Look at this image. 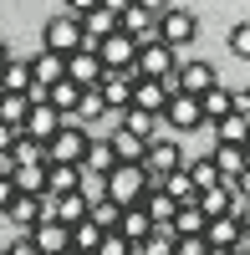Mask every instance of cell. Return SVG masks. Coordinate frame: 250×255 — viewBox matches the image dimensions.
I'll list each match as a JSON object with an SVG mask.
<instances>
[{"mask_svg": "<svg viewBox=\"0 0 250 255\" xmlns=\"http://www.w3.org/2000/svg\"><path fill=\"white\" fill-rule=\"evenodd\" d=\"M82 189V168H72V163H46V194L51 199H67V194H77Z\"/></svg>", "mask_w": 250, "mask_h": 255, "instance_id": "obj_20", "label": "cell"}, {"mask_svg": "<svg viewBox=\"0 0 250 255\" xmlns=\"http://www.w3.org/2000/svg\"><path fill=\"white\" fill-rule=\"evenodd\" d=\"M87 143H92V128H82V123H72V118H61L56 138L46 143V163H72V168H82Z\"/></svg>", "mask_w": 250, "mask_h": 255, "instance_id": "obj_2", "label": "cell"}, {"mask_svg": "<svg viewBox=\"0 0 250 255\" xmlns=\"http://www.w3.org/2000/svg\"><path fill=\"white\" fill-rule=\"evenodd\" d=\"M174 245H179V235L169 225H153V235L143 240V245H133V255H174Z\"/></svg>", "mask_w": 250, "mask_h": 255, "instance_id": "obj_32", "label": "cell"}, {"mask_svg": "<svg viewBox=\"0 0 250 255\" xmlns=\"http://www.w3.org/2000/svg\"><path fill=\"white\" fill-rule=\"evenodd\" d=\"M10 148H15V128L0 123V153H10Z\"/></svg>", "mask_w": 250, "mask_h": 255, "instance_id": "obj_45", "label": "cell"}, {"mask_svg": "<svg viewBox=\"0 0 250 255\" xmlns=\"http://www.w3.org/2000/svg\"><path fill=\"white\" fill-rule=\"evenodd\" d=\"M10 158H15V168H31V163H46V148H41V143H31L26 133H15Z\"/></svg>", "mask_w": 250, "mask_h": 255, "instance_id": "obj_35", "label": "cell"}, {"mask_svg": "<svg viewBox=\"0 0 250 255\" xmlns=\"http://www.w3.org/2000/svg\"><path fill=\"white\" fill-rule=\"evenodd\" d=\"M113 168H118V158H113V143L92 133V143H87V153H82V174H92V179H108Z\"/></svg>", "mask_w": 250, "mask_h": 255, "instance_id": "obj_16", "label": "cell"}, {"mask_svg": "<svg viewBox=\"0 0 250 255\" xmlns=\"http://www.w3.org/2000/svg\"><path fill=\"white\" fill-rule=\"evenodd\" d=\"M0 255H5V245H0Z\"/></svg>", "mask_w": 250, "mask_h": 255, "instance_id": "obj_50", "label": "cell"}, {"mask_svg": "<svg viewBox=\"0 0 250 255\" xmlns=\"http://www.w3.org/2000/svg\"><path fill=\"white\" fill-rule=\"evenodd\" d=\"M56 82H67V61L36 46V51H31V87L46 92V87H56Z\"/></svg>", "mask_w": 250, "mask_h": 255, "instance_id": "obj_13", "label": "cell"}, {"mask_svg": "<svg viewBox=\"0 0 250 255\" xmlns=\"http://www.w3.org/2000/svg\"><path fill=\"white\" fill-rule=\"evenodd\" d=\"M199 113H204V128H215V123H225L235 113V87H225V82H215L210 92L199 97Z\"/></svg>", "mask_w": 250, "mask_h": 255, "instance_id": "obj_15", "label": "cell"}, {"mask_svg": "<svg viewBox=\"0 0 250 255\" xmlns=\"http://www.w3.org/2000/svg\"><path fill=\"white\" fill-rule=\"evenodd\" d=\"M118 235L128 240V245H143V240L153 235V220H148V209H143V204H128V209H123V220H118Z\"/></svg>", "mask_w": 250, "mask_h": 255, "instance_id": "obj_19", "label": "cell"}, {"mask_svg": "<svg viewBox=\"0 0 250 255\" xmlns=\"http://www.w3.org/2000/svg\"><path fill=\"white\" fill-rule=\"evenodd\" d=\"M184 168H189V179H194V194H210V189L225 184V179H220V168L210 163V153H204V158H184Z\"/></svg>", "mask_w": 250, "mask_h": 255, "instance_id": "obj_27", "label": "cell"}, {"mask_svg": "<svg viewBox=\"0 0 250 255\" xmlns=\"http://www.w3.org/2000/svg\"><path fill=\"white\" fill-rule=\"evenodd\" d=\"M169 51H179V46H189V41L199 36V15L194 10H184V5H163L158 10V31H153Z\"/></svg>", "mask_w": 250, "mask_h": 255, "instance_id": "obj_4", "label": "cell"}, {"mask_svg": "<svg viewBox=\"0 0 250 255\" xmlns=\"http://www.w3.org/2000/svg\"><path fill=\"white\" fill-rule=\"evenodd\" d=\"M102 118H108V108H102V97H97V92H82V102H77L72 123H82V128H87V123H102Z\"/></svg>", "mask_w": 250, "mask_h": 255, "instance_id": "obj_37", "label": "cell"}, {"mask_svg": "<svg viewBox=\"0 0 250 255\" xmlns=\"http://www.w3.org/2000/svg\"><path fill=\"white\" fill-rule=\"evenodd\" d=\"M67 82H72V87H82V92H97V82H102V61H97V51H77V56H67Z\"/></svg>", "mask_w": 250, "mask_h": 255, "instance_id": "obj_14", "label": "cell"}, {"mask_svg": "<svg viewBox=\"0 0 250 255\" xmlns=\"http://www.w3.org/2000/svg\"><path fill=\"white\" fill-rule=\"evenodd\" d=\"M133 87H138V72H102L97 97H102L108 113H128L133 108Z\"/></svg>", "mask_w": 250, "mask_h": 255, "instance_id": "obj_7", "label": "cell"}, {"mask_svg": "<svg viewBox=\"0 0 250 255\" xmlns=\"http://www.w3.org/2000/svg\"><path fill=\"white\" fill-rule=\"evenodd\" d=\"M31 245H36L41 255H67V250H72V235H67L56 220H46V225H36V230H31Z\"/></svg>", "mask_w": 250, "mask_h": 255, "instance_id": "obj_22", "label": "cell"}, {"mask_svg": "<svg viewBox=\"0 0 250 255\" xmlns=\"http://www.w3.org/2000/svg\"><path fill=\"white\" fill-rule=\"evenodd\" d=\"M5 255H41V250L31 245V235H15V240L5 245Z\"/></svg>", "mask_w": 250, "mask_h": 255, "instance_id": "obj_41", "label": "cell"}, {"mask_svg": "<svg viewBox=\"0 0 250 255\" xmlns=\"http://www.w3.org/2000/svg\"><path fill=\"white\" fill-rule=\"evenodd\" d=\"M26 113H31V97H15V92H0V123L5 128H26Z\"/></svg>", "mask_w": 250, "mask_h": 255, "instance_id": "obj_31", "label": "cell"}, {"mask_svg": "<svg viewBox=\"0 0 250 255\" xmlns=\"http://www.w3.org/2000/svg\"><path fill=\"white\" fill-rule=\"evenodd\" d=\"M210 163L220 168V179H225V184H235L245 168H250V163H245V148H225V143H215V148H210Z\"/></svg>", "mask_w": 250, "mask_h": 255, "instance_id": "obj_24", "label": "cell"}, {"mask_svg": "<svg viewBox=\"0 0 250 255\" xmlns=\"http://www.w3.org/2000/svg\"><path fill=\"white\" fill-rule=\"evenodd\" d=\"M0 92L31 97V56H10L5 61V72H0Z\"/></svg>", "mask_w": 250, "mask_h": 255, "instance_id": "obj_23", "label": "cell"}, {"mask_svg": "<svg viewBox=\"0 0 250 255\" xmlns=\"http://www.w3.org/2000/svg\"><path fill=\"white\" fill-rule=\"evenodd\" d=\"M87 199H82V194H67V199H56V209H51V220L61 225V230H72V225H82V220H87Z\"/></svg>", "mask_w": 250, "mask_h": 255, "instance_id": "obj_30", "label": "cell"}, {"mask_svg": "<svg viewBox=\"0 0 250 255\" xmlns=\"http://www.w3.org/2000/svg\"><path fill=\"white\" fill-rule=\"evenodd\" d=\"M113 31H118V0H92L87 15H82V36L97 46V41H108Z\"/></svg>", "mask_w": 250, "mask_h": 255, "instance_id": "obj_10", "label": "cell"}, {"mask_svg": "<svg viewBox=\"0 0 250 255\" xmlns=\"http://www.w3.org/2000/svg\"><path fill=\"white\" fill-rule=\"evenodd\" d=\"M235 113L250 118V87H235Z\"/></svg>", "mask_w": 250, "mask_h": 255, "instance_id": "obj_43", "label": "cell"}, {"mask_svg": "<svg viewBox=\"0 0 250 255\" xmlns=\"http://www.w3.org/2000/svg\"><path fill=\"white\" fill-rule=\"evenodd\" d=\"M46 102H51L61 118H72L77 102H82V87H72V82H56V87H46Z\"/></svg>", "mask_w": 250, "mask_h": 255, "instance_id": "obj_33", "label": "cell"}, {"mask_svg": "<svg viewBox=\"0 0 250 255\" xmlns=\"http://www.w3.org/2000/svg\"><path fill=\"white\" fill-rule=\"evenodd\" d=\"M204 225H210V220L199 215V194H194L189 204H179V209H174V220H169V230H174L179 240H199V235H204Z\"/></svg>", "mask_w": 250, "mask_h": 255, "instance_id": "obj_17", "label": "cell"}, {"mask_svg": "<svg viewBox=\"0 0 250 255\" xmlns=\"http://www.w3.org/2000/svg\"><path fill=\"white\" fill-rule=\"evenodd\" d=\"M235 255H250V240H240V245H235Z\"/></svg>", "mask_w": 250, "mask_h": 255, "instance_id": "obj_47", "label": "cell"}, {"mask_svg": "<svg viewBox=\"0 0 250 255\" xmlns=\"http://www.w3.org/2000/svg\"><path fill=\"white\" fill-rule=\"evenodd\" d=\"M174 168H184V148H179V138H153L148 153H143V174L163 179V174H174Z\"/></svg>", "mask_w": 250, "mask_h": 255, "instance_id": "obj_9", "label": "cell"}, {"mask_svg": "<svg viewBox=\"0 0 250 255\" xmlns=\"http://www.w3.org/2000/svg\"><path fill=\"white\" fill-rule=\"evenodd\" d=\"M143 194H148V174H143V163H118L108 174V199H118L123 209L138 204Z\"/></svg>", "mask_w": 250, "mask_h": 255, "instance_id": "obj_6", "label": "cell"}, {"mask_svg": "<svg viewBox=\"0 0 250 255\" xmlns=\"http://www.w3.org/2000/svg\"><path fill=\"white\" fill-rule=\"evenodd\" d=\"M245 138H250V118L230 113L225 123H215V143H225V148H245Z\"/></svg>", "mask_w": 250, "mask_h": 255, "instance_id": "obj_29", "label": "cell"}, {"mask_svg": "<svg viewBox=\"0 0 250 255\" xmlns=\"http://www.w3.org/2000/svg\"><path fill=\"white\" fill-rule=\"evenodd\" d=\"M230 51L240 61H250V20H235V26H230Z\"/></svg>", "mask_w": 250, "mask_h": 255, "instance_id": "obj_38", "label": "cell"}, {"mask_svg": "<svg viewBox=\"0 0 250 255\" xmlns=\"http://www.w3.org/2000/svg\"><path fill=\"white\" fill-rule=\"evenodd\" d=\"M138 204L148 209V220H153V225H169V220H174V209H179V204H174L169 194H158V189H148V194H143Z\"/></svg>", "mask_w": 250, "mask_h": 255, "instance_id": "obj_34", "label": "cell"}, {"mask_svg": "<svg viewBox=\"0 0 250 255\" xmlns=\"http://www.w3.org/2000/svg\"><path fill=\"white\" fill-rule=\"evenodd\" d=\"M133 72H138L143 82H169V77L179 72V51H169V46H163V41L153 36V41H143V46H138Z\"/></svg>", "mask_w": 250, "mask_h": 255, "instance_id": "obj_5", "label": "cell"}, {"mask_svg": "<svg viewBox=\"0 0 250 255\" xmlns=\"http://www.w3.org/2000/svg\"><path fill=\"white\" fill-rule=\"evenodd\" d=\"M92 255H133V245H128V240H123L118 230H113V235H102V245H97Z\"/></svg>", "mask_w": 250, "mask_h": 255, "instance_id": "obj_39", "label": "cell"}, {"mask_svg": "<svg viewBox=\"0 0 250 255\" xmlns=\"http://www.w3.org/2000/svg\"><path fill=\"white\" fill-rule=\"evenodd\" d=\"M123 133H133V138H143V143H153V138H163V118L128 108V113H123Z\"/></svg>", "mask_w": 250, "mask_h": 255, "instance_id": "obj_25", "label": "cell"}, {"mask_svg": "<svg viewBox=\"0 0 250 255\" xmlns=\"http://www.w3.org/2000/svg\"><path fill=\"white\" fill-rule=\"evenodd\" d=\"M158 10L163 5H148V0H123L118 5V31L143 46V41H153V31H158Z\"/></svg>", "mask_w": 250, "mask_h": 255, "instance_id": "obj_3", "label": "cell"}, {"mask_svg": "<svg viewBox=\"0 0 250 255\" xmlns=\"http://www.w3.org/2000/svg\"><path fill=\"white\" fill-rule=\"evenodd\" d=\"M97 61H102V72H133V61H138V41H128L123 31H113L108 41H97Z\"/></svg>", "mask_w": 250, "mask_h": 255, "instance_id": "obj_8", "label": "cell"}, {"mask_svg": "<svg viewBox=\"0 0 250 255\" xmlns=\"http://www.w3.org/2000/svg\"><path fill=\"white\" fill-rule=\"evenodd\" d=\"M10 199H15V184H10V179H0V215L10 209Z\"/></svg>", "mask_w": 250, "mask_h": 255, "instance_id": "obj_44", "label": "cell"}, {"mask_svg": "<svg viewBox=\"0 0 250 255\" xmlns=\"http://www.w3.org/2000/svg\"><path fill=\"white\" fill-rule=\"evenodd\" d=\"M67 235H72V250H82V255H92V250L102 245V230H97L92 220H82V225H72Z\"/></svg>", "mask_w": 250, "mask_h": 255, "instance_id": "obj_36", "label": "cell"}, {"mask_svg": "<svg viewBox=\"0 0 250 255\" xmlns=\"http://www.w3.org/2000/svg\"><path fill=\"white\" fill-rule=\"evenodd\" d=\"M108 143H113V158H118V163H143V153H148V143L133 138V133H123V128L108 133Z\"/></svg>", "mask_w": 250, "mask_h": 255, "instance_id": "obj_28", "label": "cell"}, {"mask_svg": "<svg viewBox=\"0 0 250 255\" xmlns=\"http://www.w3.org/2000/svg\"><path fill=\"white\" fill-rule=\"evenodd\" d=\"M133 108L163 118V108H169V82H143V77H138V87H133Z\"/></svg>", "mask_w": 250, "mask_h": 255, "instance_id": "obj_18", "label": "cell"}, {"mask_svg": "<svg viewBox=\"0 0 250 255\" xmlns=\"http://www.w3.org/2000/svg\"><path fill=\"white\" fill-rule=\"evenodd\" d=\"M235 225H240V240H250V204L240 199V209H235Z\"/></svg>", "mask_w": 250, "mask_h": 255, "instance_id": "obj_42", "label": "cell"}, {"mask_svg": "<svg viewBox=\"0 0 250 255\" xmlns=\"http://www.w3.org/2000/svg\"><path fill=\"white\" fill-rule=\"evenodd\" d=\"M204 245H210V250H235V245H240V225H235V215L204 225Z\"/></svg>", "mask_w": 250, "mask_h": 255, "instance_id": "obj_26", "label": "cell"}, {"mask_svg": "<svg viewBox=\"0 0 250 255\" xmlns=\"http://www.w3.org/2000/svg\"><path fill=\"white\" fill-rule=\"evenodd\" d=\"M67 255H82V250H67Z\"/></svg>", "mask_w": 250, "mask_h": 255, "instance_id": "obj_49", "label": "cell"}, {"mask_svg": "<svg viewBox=\"0 0 250 255\" xmlns=\"http://www.w3.org/2000/svg\"><path fill=\"white\" fill-rule=\"evenodd\" d=\"M174 255H210V245H204V235H199V240H179Z\"/></svg>", "mask_w": 250, "mask_h": 255, "instance_id": "obj_40", "label": "cell"}, {"mask_svg": "<svg viewBox=\"0 0 250 255\" xmlns=\"http://www.w3.org/2000/svg\"><path fill=\"white\" fill-rule=\"evenodd\" d=\"M56 128H61V113L51 108V102H31V113H26V128H20V133H26L31 143H41V148H46V143L56 138Z\"/></svg>", "mask_w": 250, "mask_h": 255, "instance_id": "obj_11", "label": "cell"}, {"mask_svg": "<svg viewBox=\"0 0 250 255\" xmlns=\"http://www.w3.org/2000/svg\"><path fill=\"white\" fill-rule=\"evenodd\" d=\"M5 61H10V46H5V41H0V72H5Z\"/></svg>", "mask_w": 250, "mask_h": 255, "instance_id": "obj_46", "label": "cell"}, {"mask_svg": "<svg viewBox=\"0 0 250 255\" xmlns=\"http://www.w3.org/2000/svg\"><path fill=\"white\" fill-rule=\"evenodd\" d=\"M245 163H250V138H245Z\"/></svg>", "mask_w": 250, "mask_h": 255, "instance_id": "obj_48", "label": "cell"}, {"mask_svg": "<svg viewBox=\"0 0 250 255\" xmlns=\"http://www.w3.org/2000/svg\"><path fill=\"white\" fill-rule=\"evenodd\" d=\"M41 51H51V56H77V51H87V36H82V20L67 15V10H56L46 26H41Z\"/></svg>", "mask_w": 250, "mask_h": 255, "instance_id": "obj_1", "label": "cell"}, {"mask_svg": "<svg viewBox=\"0 0 250 255\" xmlns=\"http://www.w3.org/2000/svg\"><path fill=\"white\" fill-rule=\"evenodd\" d=\"M5 220L15 225V235H31V230L41 225V199H31V194H15V199H10V209H5Z\"/></svg>", "mask_w": 250, "mask_h": 255, "instance_id": "obj_21", "label": "cell"}, {"mask_svg": "<svg viewBox=\"0 0 250 255\" xmlns=\"http://www.w3.org/2000/svg\"><path fill=\"white\" fill-rule=\"evenodd\" d=\"M163 128H174V133H194V128H204L199 97H169V108H163Z\"/></svg>", "mask_w": 250, "mask_h": 255, "instance_id": "obj_12", "label": "cell"}]
</instances>
